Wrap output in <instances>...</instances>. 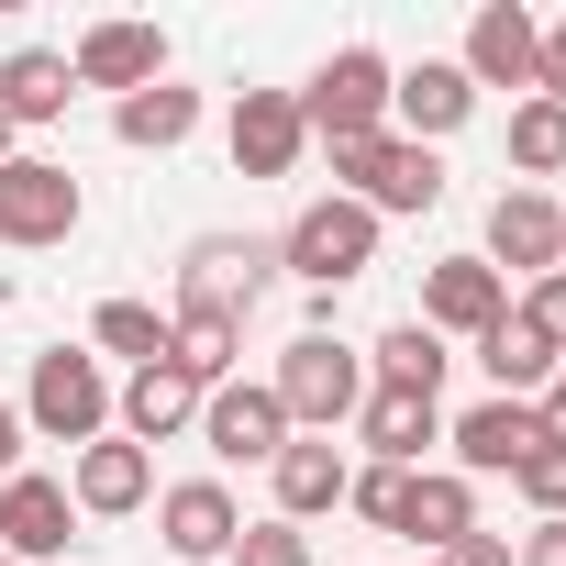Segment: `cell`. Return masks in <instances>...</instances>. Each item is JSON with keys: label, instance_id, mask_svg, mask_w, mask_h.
<instances>
[{"label": "cell", "instance_id": "1", "mask_svg": "<svg viewBox=\"0 0 566 566\" xmlns=\"http://www.w3.org/2000/svg\"><path fill=\"white\" fill-rule=\"evenodd\" d=\"M277 266L312 277V290L334 301L345 277H367V266H378V211H367V200H345V189H334V200H312L290 233H277Z\"/></svg>", "mask_w": 566, "mask_h": 566}, {"label": "cell", "instance_id": "2", "mask_svg": "<svg viewBox=\"0 0 566 566\" xmlns=\"http://www.w3.org/2000/svg\"><path fill=\"white\" fill-rule=\"evenodd\" d=\"M277 411H290V433L312 422V433H334V422H356V400H367V356L356 345H334V334H301L290 356H277Z\"/></svg>", "mask_w": 566, "mask_h": 566}, {"label": "cell", "instance_id": "3", "mask_svg": "<svg viewBox=\"0 0 566 566\" xmlns=\"http://www.w3.org/2000/svg\"><path fill=\"white\" fill-rule=\"evenodd\" d=\"M323 156H334V178H356L345 200H367V211H433V200H444V156H433V145L356 134V145H323Z\"/></svg>", "mask_w": 566, "mask_h": 566}, {"label": "cell", "instance_id": "4", "mask_svg": "<svg viewBox=\"0 0 566 566\" xmlns=\"http://www.w3.org/2000/svg\"><path fill=\"white\" fill-rule=\"evenodd\" d=\"M266 277H277V244H255V233H200V244L178 255V312L244 323V312L266 301Z\"/></svg>", "mask_w": 566, "mask_h": 566}, {"label": "cell", "instance_id": "5", "mask_svg": "<svg viewBox=\"0 0 566 566\" xmlns=\"http://www.w3.org/2000/svg\"><path fill=\"white\" fill-rule=\"evenodd\" d=\"M389 78H400V67H389L378 45H345V56H334V67H323V78L301 90V123H312L323 145H356V134H389Z\"/></svg>", "mask_w": 566, "mask_h": 566}, {"label": "cell", "instance_id": "6", "mask_svg": "<svg viewBox=\"0 0 566 566\" xmlns=\"http://www.w3.org/2000/svg\"><path fill=\"white\" fill-rule=\"evenodd\" d=\"M67 233H78V178H67L56 156H12V167H0V244L45 255V244H67Z\"/></svg>", "mask_w": 566, "mask_h": 566}, {"label": "cell", "instance_id": "7", "mask_svg": "<svg viewBox=\"0 0 566 566\" xmlns=\"http://www.w3.org/2000/svg\"><path fill=\"white\" fill-rule=\"evenodd\" d=\"M101 422H112L101 356H78V345L34 356V433H45V444H101Z\"/></svg>", "mask_w": 566, "mask_h": 566}, {"label": "cell", "instance_id": "8", "mask_svg": "<svg viewBox=\"0 0 566 566\" xmlns=\"http://www.w3.org/2000/svg\"><path fill=\"white\" fill-rule=\"evenodd\" d=\"M200 444H211L222 467H277V444H290V411H277V389L222 378V389L200 400Z\"/></svg>", "mask_w": 566, "mask_h": 566}, {"label": "cell", "instance_id": "9", "mask_svg": "<svg viewBox=\"0 0 566 566\" xmlns=\"http://www.w3.org/2000/svg\"><path fill=\"white\" fill-rule=\"evenodd\" d=\"M444 444H455V478H511L533 444H555V422H544V400H478Z\"/></svg>", "mask_w": 566, "mask_h": 566}, {"label": "cell", "instance_id": "10", "mask_svg": "<svg viewBox=\"0 0 566 566\" xmlns=\"http://www.w3.org/2000/svg\"><path fill=\"white\" fill-rule=\"evenodd\" d=\"M489 323H511V290H500V266L489 255H444L433 277H422V334L444 345V334H489Z\"/></svg>", "mask_w": 566, "mask_h": 566}, {"label": "cell", "instance_id": "11", "mask_svg": "<svg viewBox=\"0 0 566 566\" xmlns=\"http://www.w3.org/2000/svg\"><path fill=\"white\" fill-rule=\"evenodd\" d=\"M78 544V500H67V478H0V555L12 566H34V555H67Z\"/></svg>", "mask_w": 566, "mask_h": 566}, {"label": "cell", "instance_id": "12", "mask_svg": "<svg viewBox=\"0 0 566 566\" xmlns=\"http://www.w3.org/2000/svg\"><path fill=\"white\" fill-rule=\"evenodd\" d=\"M533 56H544V23L522 12V0H489V12L467 23V90H533Z\"/></svg>", "mask_w": 566, "mask_h": 566}, {"label": "cell", "instance_id": "13", "mask_svg": "<svg viewBox=\"0 0 566 566\" xmlns=\"http://www.w3.org/2000/svg\"><path fill=\"white\" fill-rule=\"evenodd\" d=\"M156 533H167V555H178V566H211V555H233L244 511H233V489H222V478H178V489L156 500Z\"/></svg>", "mask_w": 566, "mask_h": 566}, {"label": "cell", "instance_id": "14", "mask_svg": "<svg viewBox=\"0 0 566 566\" xmlns=\"http://www.w3.org/2000/svg\"><path fill=\"white\" fill-rule=\"evenodd\" d=\"M301 156H312V123H301L290 90H244L233 101V167L244 178H290Z\"/></svg>", "mask_w": 566, "mask_h": 566}, {"label": "cell", "instance_id": "15", "mask_svg": "<svg viewBox=\"0 0 566 566\" xmlns=\"http://www.w3.org/2000/svg\"><path fill=\"white\" fill-rule=\"evenodd\" d=\"M67 78H78V90H123V101H134V90H156V78H167V45H156V23H90V34H78V56H67Z\"/></svg>", "mask_w": 566, "mask_h": 566}, {"label": "cell", "instance_id": "16", "mask_svg": "<svg viewBox=\"0 0 566 566\" xmlns=\"http://www.w3.org/2000/svg\"><path fill=\"white\" fill-rule=\"evenodd\" d=\"M489 266H522V277H555L566 266V222L544 189H500L489 200Z\"/></svg>", "mask_w": 566, "mask_h": 566}, {"label": "cell", "instance_id": "17", "mask_svg": "<svg viewBox=\"0 0 566 566\" xmlns=\"http://www.w3.org/2000/svg\"><path fill=\"white\" fill-rule=\"evenodd\" d=\"M389 112H400V145H433V134H455V123L478 112V90H467L455 56H422V67L389 78Z\"/></svg>", "mask_w": 566, "mask_h": 566}, {"label": "cell", "instance_id": "18", "mask_svg": "<svg viewBox=\"0 0 566 566\" xmlns=\"http://www.w3.org/2000/svg\"><path fill=\"white\" fill-rule=\"evenodd\" d=\"M200 400H211V389H200L178 356H156V367H134V389H123L112 411H123V444H167V433L200 422Z\"/></svg>", "mask_w": 566, "mask_h": 566}, {"label": "cell", "instance_id": "19", "mask_svg": "<svg viewBox=\"0 0 566 566\" xmlns=\"http://www.w3.org/2000/svg\"><path fill=\"white\" fill-rule=\"evenodd\" d=\"M145 489H156V455H145V444H78V467H67V500L101 511V522L145 511Z\"/></svg>", "mask_w": 566, "mask_h": 566}, {"label": "cell", "instance_id": "20", "mask_svg": "<svg viewBox=\"0 0 566 566\" xmlns=\"http://www.w3.org/2000/svg\"><path fill=\"white\" fill-rule=\"evenodd\" d=\"M356 433H367L378 467H422V444L444 433V411H433L422 389H367V400H356Z\"/></svg>", "mask_w": 566, "mask_h": 566}, {"label": "cell", "instance_id": "21", "mask_svg": "<svg viewBox=\"0 0 566 566\" xmlns=\"http://www.w3.org/2000/svg\"><path fill=\"white\" fill-rule=\"evenodd\" d=\"M400 533H411L422 555L467 544V533H478V489H467L455 467H411V511H400Z\"/></svg>", "mask_w": 566, "mask_h": 566}, {"label": "cell", "instance_id": "22", "mask_svg": "<svg viewBox=\"0 0 566 566\" xmlns=\"http://www.w3.org/2000/svg\"><path fill=\"white\" fill-rule=\"evenodd\" d=\"M345 455H334V433H301V444H277V522H312V511H334L345 500Z\"/></svg>", "mask_w": 566, "mask_h": 566}, {"label": "cell", "instance_id": "23", "mask_svg": "<svg viewBox=\"0 0 566 566\" xmlns=\"http://www.w3.org/2000/svg\"><path fill=\"white\" fill-rule=\"evenodd\" d=\"M478 367L500 378V400H544L566 356H555V345H544V334H533V323L511 312V323H489V334H478Z\"/></svg>", "mask_w": 566, "mask_h": 566}, {"label": "cell", "instance_id": "24", "mask_svg": "<svg viewBox=\"0 0 566 566\" xmlns=\"http://www.w3.org/2000/svg\"><path fill=\"white\" fill-rule=\"evenodd\" d=\"M67 101H78V78H67L56 45H23L12 67H0V112H12V123H56Z\"/></svg>", "mask_w": 566, "mask_h": 566}, {"label": "cell", "instance_id": "25", "mask_svg": "<svg viewBox=\"0 0 566 566\" xmlns=\"http://www.w3.org/2000/svg\"><path fill=\"white\" fill-rule=\"evenodd\" d=\"M112 134H123V145H156V156H167V145H189V134H200V90L156 78V90H134V101L112 112Z\"/></svg>", "mask_w": 566, "mask_h": 566}, {"label": "cell", "instance_id": "26", "mask_svg": "<svg viewBox=\"0 0 566 566\" xmlns=\"http://www.w3.org/2000/svg\"><path fill=\"white\" fill-rule=\"evenodd\" d=\"M444 367H455V356H444L422 323H389V334H378V389H422V400H444Z\"/></svg>", "mask_w": 566, "mask_h": 566}, {"label": "cell", "instance_id": "27", "mask_svg": "<svg viewBox=\"0 0 566 566\" xmlns=\"http://www.w3.org/2000/svg\"><path fill=\"white\" fill-rule=\"evenodd\" d=\"M90 345H101V356H134V367H156V356H167V323H156L145 301H101Z\"/></svg>", "mask_w": 566, "mask_h": 566}, {"label": "cell", "instance_id": "28", "mask_svg": "<svg viewBox=\"0 0 566 566\" xmlns=\"http://www.w3.org/2000/svg\"><path fill=\"white\" fill-rule=\"evenodd\" d=\"M511 167H533V178L566 167V112H555V101H522V112H511Z\"/></svg>", "mask_w": 566, "mask_h": 566}, {"label": "cell", "instance_id": "29", "mask_svg": "<svg viewBox=\"0 0 566 566\" xmlns=\"http://www.w3.org/2000/svg\"><path fill=\"white\" fill-rule=\"evenodd\" d=\"M345 500H356L378 533H400V511H411V467H356V478H345Z\"/></svg>", "mask_w": 566, "mask_h": 566}, {"label": "cell", "instance_id": "30", "mask_svg": "<svg viewBox=\"0 0 566 566\" xmlns=\"http://www.w3.org/2000/svg\"><path fill=\"white\" fill-rule=\"evenodd\" d=\"M511 489H522L544 522H566V444H533V455L511 467Z\"/></svg>", "mask_w": 566, "mask_h": 566}, {"label": "cell", "instance_id": "31", "mask_svg": "<svg viewBox=\"0 0 566 566\" xmlns=\"http://www.w3.org/2000/svg\"><path fill=\"white\" fill-rule=\"evenodd\" d=\"M233 566H312V544H301V522H244Z\"/></svg>", "mask_w": 566, "mask_h": 566}, {"label": "cell", "instance_id": "32", "mask_svg": "<svg viewBox=\"0 0 566 566\" xmlns=\"http://www.w3.org/2000/svg\"><path fill=\"white\" fill-rule=\"evenodd\" d=\"M522 323H533V334H544V345L566 356V266H555V277H533V301H522Z\"/></svg>", "mask_w": 566, "mask_h": 566}, {"label": "cell", "instance_id": "33", "mask_svg": "<svg viewBox=\"0 0 566 566\" xmlns=\"http://www.w3.org/2000/svg\"><path fill=\"white\" fill-rule=\"evenodd\" d=\"M533 101L566 112V23H544V56H533Z\"/></svg>", "mask_w": 566, "mask_h": 566}, {"label": "cell", "instance_id": "34", "mask_svg": "<svg viewBox=\"0 0 566 566\" xmlns=\"http://www.w3.org/2000/svg\"><path fill=\"white\" fill-rule=\"evenodd\" d=\"M511 566H566V522H533V533H522V555H511Z\"/></svg>", "mask_w": 566, "mask_h": 566}, {"label": "cell", "instance_id": "35", "mask_svg": "<svg viewBox=\"0 0 566 566\" xmlns=\"http://www.w3.org/2000/svg\"><path fill=\"white\" fill-rule=\"evenodd\" d=\"M444 566H511V544L500 533H467V544H444Z\"/></svg>", "mask_w": 566, "mask_h": 566}, {"label": "cell", "instance_id": "36", "mask_svg": "<svg viewBox=\"0 0 566 566\" xmlns=\"http://www.w3.org/2000/svg\"><path fill=\"white\" fill-rule=\"evenodd\" d=\"M0 478H23V411L0 400Z\"/></svg>", "mask_w": 566, "mask_h": 566}, {"label": "cell", "instance_id": "37", "mask_svg": "<svg viewBox=\"0 0 566 566\" xmlns=\"http://www.w3.org/2000/svg\"><path fill=\"white\" fill-rule=\"evenodd\" d=\"M544 422H555V444H566V367H555V389H544Z\"/></svg>", "mask_w": 566, "mask_h": 566}, {"label": "cell", "instance_id": "38", "mask_svg": "<svg viewBox=\"0 0 566 566\" xmlns=\"http://www.w3.org/2000/svg\"><path fill=\"white\" fill-rule=\"evenodd\" d=\"M12 134H23V123H12V112H0V167H12Z\"/></svg>", "mask_w": 566, "mask_h": 566}, {"label": "cell", "instance_id": "39", "mask_svg": "<svg viewBox=\"0 0 566 566\" xmlns=\"http://www.w3.org/2000/svg\"><path fill=\"white\" fill-rule=\"evenodd\" d=\"M422 566H444V555H422Z\"/></svg>", "mask_w": 566, "mask_h": 566}, {"label": "cell", "instance_id": "40", "mask_svg": "<svg viewBox=\"0 0 566 566\" xmlns=\"http://www.w3.org/2000/svg\"><path fill=\"white\" fill-rule=\"evenodd\" d=\"M0 566H12V555H0Z\"/></svg>", "mask_w": 566, "mask_h": 566}, {"label": "cell", "instance_id": "41", "mask_svg": "<svg viewBox=\"0 0 566 566\" xmlns=\"http://www.w3.org/2000/svg\"><path fill=\"white\" fill-rule=\"evenodd\" d=\"M555 222H566V211H555Z\"/></svg>", "mask_w": 566, "mask_h": 566}]
</instances>
